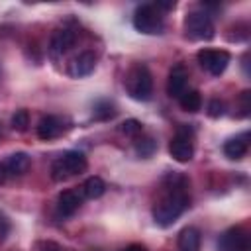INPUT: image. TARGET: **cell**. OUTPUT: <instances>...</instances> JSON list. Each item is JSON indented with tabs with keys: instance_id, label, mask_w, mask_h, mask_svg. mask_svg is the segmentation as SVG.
<instances>
[{
	"instance_id": "6da1fadb",
	"label": "cell",
	"mask_w": 251,
	"mask_h": 251,
	"mask_svg": "<svg viewBox=\"0 0 251 251\" xmlns=\"http://www.w3.org/2000/svg\"><path fill=\"white\" fill-rule=\"evenodd\" d=\"M190 206L188 180L178 173H169L163 178V192L153 204V220L161 227L173 226Z\"/></svg>"
},
{
	"instance_id": "7a4b0ae2",
	"label": "cell",
	"mask_w": 251,
	"mask_h": 251,
	"mask_svg": "<svg viewBox=\"0 0 251 251\" xmlns=\"http://www.w3.org/2000/svg\"><path fill=\"white\" fill-rule=\"evenodd\" d=\"M127 94L137 102H147L153 94V78L145 65H133L124 78Z\"/></svg>"
},
{
	"instance_id": "3957f363",
	"label": "cell",
	"mask_w": 251,
	"mask_h": 251,
	"mask_svg": "<svg viewBox=\"0 0 251 251\" xmlns=\"http://www.w3.org/2000/svg\"><path fill=\"white\" fill-rule=\"evenodd\" d=\"M88 161L84 157V153L80 151H65L61 157H57L51 165V178L57 182L69 180L76 175H80L86 169Z\"/></svg>"
},
{
	"instance_id": "277c9868",
	"label": "cell",
	"mask_w": 251,
	"mask_h": 251,
	"mask_svg": "<svg viewBox=\"0 0 251 251\" xmlns=\"http://www.w3.org/2000/svg\"><path fill=\"white\" fill-rule=\"evenodd\" d=\"M133 27L147 35H157L165 27V16L155 4H141L133 12Z\"/></svg>"
},
{
	"instance_id": "5b68a950",
	"label": "cell",
	"mask_w": 251,
	"mask_h": 251,
	"mask_svg": "<svg viewBox=\"0 0 251 251\" xmlns=\"http://www.w3.org/2000/svg\"><path fill=\"white\" fill-rule=\"evenodd\" d=\"M184 31L186 37L194 41H210L216 33L212 16L206 10H192L184 18Z\"/></svg>"
},
{
	"instance_id": "8992f818",
	"label": "cell",
	"mask_w": 251,
	"mask_h": 251,
	"mask_svg": "<svg viewBox=\"0 0 251 251\" xmlns=\"http://www.w3.org/2000/svg\"><path fill=\"white\" fill-rule=\"evenodd\" d=\"M169 153L175 161L178 163H188L194 155V141H192V131L190 127H178L176 135L169 143Z\"/></svg>"
},
{
	"instance_id": "52a82bcc",
	"label": "cell",
	"mask_w": 251,
	"mask_h": 251,
	"mask_svg": "<svg viewBox=\"0 0 251 251\" xmlns=\"http://www.w3.org/2000/svg\"><path fill=\"white\" fill-rule=\"evenodd\" d=\"M196 57L200 67L214 76H220L229 65V53L226 49H200Z\"/></svg>"
},
{
	"instance_id": "ba28073f",
	"label": "cell",
	"mask_w": 251,
	"mask_h": 251,
	"mask_svg": "<svg viewBox=\"0 0 251 251\" xmlns=\"http://www.w3.org/2000/svg\"><path fill=\"white\" fill-rule=\"evenodd\" d=\"M218 251H249V235L241 227L226 229L218 239Z\"/></svg>"
},
{
	"instance_id": "9c48e42d",
	"label": "cell",
	"mask_w": 251,
	"mask_h": 251,
	"mask_svg": "<svg viewBox=\"0 0 251 251\" xmlns=\"http://www.w3.org/2000/svg\"><path fill=\"white\" fill-rule=\"evenodd\" d=\"M76 41V33L75 29H69V27H61L57 29L53 35H51V41H49V51L53 57H59L63 53H67Z\"/></svg>"
},
{
	"instance_id": "30bf717a",
	"label": "cell",
	"mask_w": 251,
	"mask_h": 251,
	"mask_svg": "<svg viewBox=\"0 0 251 251\" xmlns=\"http://www.w3.org/2000/svg\"><path fill=\"white\" fill-rule=\"evenodd\" d=\"M186 84H188V73L182 65H175L169 73V80H167V94L171 98H180L186 92Z\"/></svg>"
},
{
	"instance_id": "8fae6325",
	"label": "cell",
	"mask_w": 251,
	"mask_h": 251,
	"mask_svg": "<svg viewBox=\"0 0 251 251\" xmlns=\"http://www.w3.org/2000/svg\"><path fill=\"white\" fill-rule=\"evenodd\" d=\"M94 67H96V55H94L92 51H82V53H78V55L71 61V65H69V75L75 76V78H80V76L90 75V73L94 71Z\"/></svg>"
},
{
	"instance_id": "7c38bea8",
	"label": "cell",
	"mask_w": 251,
	"mask_h": 251,
	"mask_svg": "<svg viewBox=\"0 0 251 251\" xmlns=\"http://www.w3.org/2000/svg\"><path fill=\"white\" fill-rule=\"evenodd\" d=\"M65 131V122L59 116H43L37 124V137L43 141L55 139Z\"/></svg>"
},
{
	"instance_id": "4fadbf2b",
	"label": "cell",
	"mask_w": 251,
	"mask_h": 251,
	"mask_svg": "<svg viewBox=\"0 0 251 251\" xmlns=\"http://www.w3.org/2000/svg\"><path fill=\"white\" fill-rule=\"evenodd\" d=\"M2 165H4V171H6L8 178L22 176V175L29 169V155H27V153H22V151L12 153V155H8V157L2 161Z\"/></svg>"
},
{
	"instance_id": "5bb4252c",
	"label": "cell",
	"mask_w": 251,
	"mask_h": 251,
	"mask_svg": "<svg viewBox=\"0 0 251 251\" xmlns=\"http://www.w3.org/2000/svg\"><path fill=\"white\" fill-rule=\"evenodd\" d=\"M80 204H82V196L78 192L65 190L57 198V214L63 216V218H69V216H73L80 208Z\"/></svg>"
},
{
	"instance_id": "9a60e30c",
	"label": "cell",
	"mask_w": 251,
	"mask_h": 251,
	"mask_svg": "<svg viewBox=\"0 0 251 251\" xmlns=\"http://www.w3.org/2000/svg\"><path fill=\"white\" fill-rule=\"evenodd\" d=\"M249 133L245 131V133H241V135H235V137H231V139H227L226 143H224V153H226V157H229V159H241L245 153H247V147H249Z\"/></svg>"
},
{
	"instance_id": "2e32d148",
	"label": "cell",
	"mask_w": 251,
	"mask_h": 251,
	"mask_svg": "<svg viewBox=\"0 0 251 251\" xmlns=\"http://www.w3.org/2000/svg\"><path fill=\"white\" fill-rule=\"evenodd\" d=\"M178 251H200V231L196 227H184L178 233Z\"/></svg>"
},
{
	"instance_id": "e0dca14e",
	"label": "cell",
	"mask_w": 251,
	"mask_h": 251,
	"mask_svg": "<svg viewBox=\"0 0 251 251\" xmlns=\"http://www.w3.org/2000/svg\"><path fill=\"white\" fill-rule=\"evenodd\" d=\"M104 192H106V184H104V180L100 176H90L82 184V194L86 198H92L94 200V198H100Z\"/></svg>"
},
{
	"instance_id": "ac0fdd59",
	"label": "cell",
	"mask_w": 251,
	"mask_h": 251,
	"mask_svg": "<svg viewBox=\"0 0 251 251\" xmlns=\"http://www.w3.org/2000/svg\"><path fill=\"white\" fill-rule=\"evenodd\" d=\"M178 102H180V108H182L184 112L194 114V112H198L200 106H202V96H200L198 90H186V92L178 98Z\"/></svg>"
},
{
	"instance_id": "d6986e66",
	"label": "cell",
	"mask_w": 251,
	"mask_h": 251,
	"mask_svg": "<svg viewBox=\"0 0 251 251\" xmlns=\"http://www.w3.org/2000/svg\"><path fill=\"white\" fill-rule=\"evenodd\" d=\"M27 126H29V114H27V110H18L12 116V127L16 131H25Z\"/></svg>"
},
{
	"instance_id": "ffe728a7",
	"label": "cell",
	"mask_w": 251,
	"mask_h": 251,
	"mask_svg": "<svg viewBox=\"0 0 251 251\" xmlns=\"http://www.w3.org/2000/svg\"><path fill=\"white\" fill-rule=\"evenodd\" d=\"M141 129H143V127H141V122H137V120H133V118H131V120H126V122L120 126V131L126 133V135H131V137L137 135V133H141Z\"/></svg>"
},
{
	"instance_id": "44dd1931",
	"label": "cell",
	"mask_w": 251,
	"mask_h": 251,
	"mask_svg": "<svg viewBox=\"0 0 251 251\" xmlns=\"http://www.w3.org/2000/svg\"><path fill=\"white\" fill-rule=\"evenodd\" d=\"M112 116H114V110H112V104H110V102H100V104H96V108H94V118L106 120V118H112Z\"/></svg>"
},
{
	"instance_id": "7402d4cb",
	"label": "cell",
	"mask_w": 251,
	"mask_h": 251,
	"mask_svg": "<svg viewBox=\"0 0 251 251\" xmlns=\"http://www.w3.org/2000/svg\"><path fill=\"white\" fill-rule=\"evenodd\" d=\"M153 151H155V141H153L151 137L141 139V141L137 143V153H139L141 157H149Z\"/></svg>"
},
{
	"instance_id": "603a6c76",
	"label": "cell",
	"mask_w": 251,
	"mask_h": 251,
	"mask_svg": "<svg viewBox=\"0 0 251 251\" xmlns=\"http://www.w3.org/2000/svg\"><path fill=\"white\" fill-rule=\"evenodd\" d=\"M208 116H210V118H220V116H224V102L218 100V98L210 100V102H208Z\"/></svg>"
},
{
	"instance_id": "cb8c5ba5",
	"label": "cell",
	"mask_w": 251,
	"mask_h": 251,
	"mask_svg": "<svg viewBox=\"0 0 251 251\" xmlns=\"http://www.w3.org/2000/svg\"><path fill=\"white\" fill-rule=\"evenodd\" d=\"M39 251H63V247L57 245L55 241H43L39 243Z\"/></svg>"
},
{
	"instance_id": "d4e9b609",
	"label": "cell",
	"mask_w": 251,
	"mask_h": 251,
	"mask_svg": "<svg viewBox=\"0 0 251 251\" xmlns=\"http://www.w3.org/2000/svg\"><path fill=\"white\" fill-rule=\"evenodd\" d=\"M8 227H10V224H8V220L0 214V239H4L6 237V233H8Z\"/></svg>"
},
{
	"instance_id": "484cf974",
	"label": "cell",
	"mask_w": 251,
	"mask_h": 251,
	"mask_svg": "<svg viewBox=\"0 0 251 251\" xmlns=\"http://www.w3.org/2000/svg\"><path fill=\"white\" fill-rule=\"evenodd\" d=\"M122 251H147V249H145V245H141V243H131V245H127V247L122 249Z\"/></svg>"
},
{
	"instance_id": "4316f807",
	"label": "cell",
	"mask_w": 251,
	"mask_h": 251,
	"mask_svg": "<svg viewBox=\"0 0 251 251\" xmlns=\"http://www.w3.org/2000/svg\"><path fill=\"white\" fill-rule=\"evenodd\" d=\"M6 180H10V178H8V175H6V171H4V165H2V161H0V184H4Z\"/></svg>"
}]
</instances>
